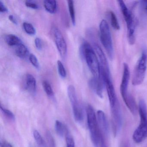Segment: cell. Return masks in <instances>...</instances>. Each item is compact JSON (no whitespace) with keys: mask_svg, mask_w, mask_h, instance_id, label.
Segmentation results:
<instances>
[{"mask_svg":"<svg viewBox=\"0 0 147 147\" xmlns=\"http://www.w3.org/2000/svg\"><path fill=\"white\" fill-rule=\"evenodd\" d=\"M86 114L88 125L93 144L95 147H100L105 142V140L100 129L94 109L91 105H88L87 107Z\"/></svg>","mask_w":147,"mask_h":147,"instance_id":"6da1fadb","label":"cell"},{"mask_svg":"<svg viewBox=\"0 0 147 147\" xmlns=\"http://www.w3.org/2000/svg\"><path fill=\"white\" fill-rule=\"evenodd\" d=\"M80 55L85 60L93 77H100V65L95 51L86 41L83 42L80 49Z\"/></svg>","mask_w":147,"mask_h":147,"instance_id":"7a4b0ae2","label":"cell"},{"mask_svg":"<svg viewBox=\"0 0 147 147\" xmlns=\"http://www.w3.org/2000/svg\"><path fill=\"white\" fill-rule=\"evenodd\" d=\"M138 113L140 118V123L132 135L133 141L136 143H141L147 138V110L144 100H139Z\"/></svg>","mask_w":147,"mask_h":147,"instance_id":"3957f363","label":"cell"},{"mask_svg":"<svg viewBox=\"0 0 147 147\" xmlns=\"http://www.w3.org/2000/svg\"><path fill=\"white\" fill-rule=\"evenodd\" d=\"M122 14L126 23L127 28V37L128 42L131 45H134L136 41L135 30L136 21L135 17L131 11L128 9L123 1H118Z\"/></svg>","mask_w":147,"mask_h":147,"instance_id":"277c9868","label":"cell"},{"mask_svg":"<svg viewBox=\"0 0 147 147\" xmlns=\"http://www.w3.org/2000/svg\"><path fill=\"white\" fill-rule=\"evenodd\" d=\"M147 68V49L144 48L134 68L132 78L133 86L141 85L144 80Z\"/></svg>","mask_w":147,"mask_h":147,"instance_id":"5b68a950","label":"cell"},{"mask_svg":"<svg viewBox=\"0 0 147 147\" xmlns=\"http://www.w3.org/2000/svg\"><path fill=\"white\" fill-rule=\"evenodd\" d=\"M100 39L101 43L106 51L110 60L114 57V50L111 31L107 21L105 20H101L99 25Z\"/></svg>","mask_w":147,"mask_h":147,"instance_id":"8992f818","label":"cell"},{"mask_svg":"<svg viewBox=\"0 0 147 147\" xmlns=\"http://www.w3.org/2000/svg\"><path fill=\"white\" fill-rule=\"evenodd\" d=\"M130 78V72L129 66L126 63L123 64V71L120 86V93L126 106L132 101L133 97L128 92V85Z\"/></svg>","mask_w":147,"mask_h":147,"instance_id":"52a82bcc","label":"cell"},{"mask_svg":"<svg viewBox=\"0 0 147 147\" xmlns=\"http://www.w3.org/2000/svg\"><path fill=\"white\" fill-rule=\"evenodd\" d=\"M52 32L57 50L61 56L64 58L67 52V46L66 40L62 33L57 27L53 28Z\"/></svg>","mask_w":147,"mask_h":147,"instance_id":"ba28073f","label":"cell"},{"mask_svg":"<svg viewBox=\"0 0 147 147\" xmlns=\"http://www.w3.org/2000/svg\"><path fill=\"white\" fill-rule=\"evenodd\" d=\"M93 46L94 50L98 57L100 65V73L111 76L108 61L104 52L98 44L94 43Z\"/></svg>","mask_w":147,"mask_h":147,"instance_id":"9c48e42d","label":"cell"},{"mask_svg":"<svg viewBox=\"0 0 147 147\" xmlns=\"http://www.w3.org/2000/svg\"><path fill=\"white\" fill-rule=\"evenodd\" d=\"M97 117L98 123L102 135L105 138H108L109 134V124L105 113L100 110L98 111Z\"/></svg>","mask_w":147,"mask_h":147,"instance_id":"30bf717a","label":"cell"},{"mask_svg":"<svg viewBox=\"0 0 147 147\" xmlns=\"http://www.w3.org/2000/svg\"><path fill=\"white\" fill-rule=\"evenodd\" d=\"M104 84V81L100 77V78L93 77L89 80L88 82V85L90 88L100 98H102L103 97Z\"/></svg>","mask_w":147,"mask_h":147,"instance_id":"8fae6325","label":"cell"},{"mask_svg":"<svg viewBox=\"0 0 147 147\" xmlns=\"http://www.w3.org/2000/svg\"><path fill=\"white\" fill-rule=\"evenodd\" d=\"M25 86L26 89L32 93L36 90V81L35 77L30 74H27L26 76Z\"/></svg>","mask_w":147,"mask_h":147,"instance_id":"7c38bea8","label":"cell"},{"mask_svg":"<svg viewBox=\"0 0 147 147\" xmlns=\"http://www.w3.org/2000/svg\"><path fill=\"white\" fill-rule=\"evenodd\" d=\"M67 94L72 107L79 105L75 88L73 85H69L68 86Z\"/></svg>","mask_w":147,"mask_h":147,"instance_id":"4fadbf2b","label":"cell"},{"mask_svg":"<svg viewBox=\"0 0 147 147\" xmlns=\"http://www.w3.org/2000/svg\"><path fill=\"white\" fill-rule=\"evenodd\" d=\"M5 40L6 43L10 46H17L22 43L21 39L13 34H8L5 36Z\"/></svg>","mask_w":147,"mask_h":147,"instance_id":"5bb4252c","label":"cell"},{"mask_svg":"<svg viewBox=\"0 0 147 147\" xmlns=\"http://www.w3.org/2000/svg\"><path fill=\"white\" fill-rule=\"evenodd\" d=\"M15 53L17 56L20 58H26L29 55V51L26 46L23 43L16 46Z\"/></svg>","mask_w":147,"mask_h":147,"instance_id":"9a60e30c","label":"cell"},{"mask_svg":"<svg viewBox=\"0 0 147 147\" xmlns=\"http://www.w3.org/2000/svg\"><path fill=\"white\" fill-rule=\"evenodd\" d=\"M44 6L47 11L51 14L56 13L57 10V2L55 0H46L44 1Z\"/></svg>","mask_w":147,"mask_h":147,"instance_id":"2e32d148","label":"cell"},{"mask_svg":"<svg viewBox=\"0 0 147 147\" xmlns=\"http://www.w3.org/2000/svg\"><path fill=\"white\" fill-rule=\"evenodd\" d=\"M55 129L58 136L63 137L69 134L67 127L59 120H56L55 123Z\"/></svg>","mask_w":147,"mask_h":147,"instance_id":"e0dca14e","label":"cell"},{"mask_svg":"<svg viewBox=\"0 0 147 147\" xmlns=\"http://www.w3.org/2000/svg\"><path fill=\"white\" fill-rule=\"evenodd\" d=\"M72 108L75 119L77 122H81L83 120L84 117L82 108L80 106V105L75 107H72Z\"/></svg>","mask_w":147,"mask_h":147,"instance_id":"ac0fdd59","label":"cell"},{"mask_svg":"<svg viewBox=\"0 0 147 147\" xmlns=\"http://www.w3.org/2000/svg\"><path fill=\"white\" fill-rule=\"evenodd\" d=\"M109 17H110V22H111V25L112 27L115 30H119L120 29V26L119 23L118 21L117 16L115 13L110 11L109 13Z\"/></svg>","mask_w":147,"mask_h":147,"instance_id":"d6986e66","label":"cell"},{"mask_svg":"<svg viewBox=\"0 0 147 147\" xmlns=\"http://www.w3.org/2000/svg\"><path fill=\"white\" fill-rule=\"evenodd\" d=\"M67 2L69 11L71 21H72L73 24L75 26L76 24V16L74 1L71 0H69V1H68Z\"/></svg>","mask_w":147,"mask_h":147,"instance_id":"ffe728a7","label":"cell"},{"mask_svg":"<svg viewBox=\"0 0 147 147\" xmlns=\"http://www.w3.org/2000/svg\"><path fill=\"white\" fill-rule=\"evenodd\" d=\"M42 86L45 92L48 96L51 97L54 96V91L51 87V85L48 81H43Z\"/></svg>","mask_w":147,"mask_h":147,"instance_id":"44dd1931","label":"cell"},{"mask_svg":"<svg viewBox=\"0 0 147 147\" xmlns=\"http://www.w3.org/2000/svg\"><path fill=\"white\" fill-rule=\"evenodd\" d=\"M23 28L27 34L31 36L36 34V29L32 24L27 22H24L23 24Z\"/></svg>","mask_w":147,"mask_h":147,"instance_id":"7402d4cb","label":"cell"},{"mask_svg":"<svg viewBox=\"0 0 147 147\" xmlns=\"http://www.w3.org/2000/svg\"><path fill=\"white\" fill-rule=\"evenodd\" d=\"M57 65L58 73L60 76L63 79H64L67 76V72L63 64L61 61L58 60L57 61Z\"/></svg>","mask_w":147,"mask_h":147,"instance_id":"603a6c76","label":"cell"},{"mask_svg":"<svg viewBox=\"0 0 147 147\" xmlns=\"http://www.w3.org/2000/svg\"><path fill=\"white\" fill-rule=\"evenodd\" d=\"M33 136L37 143L40 146H42L44 145V141L39 132L36 130H35L33 131Z\"/></svg>","mask_w":147,"mask_h":147,"instance_id":"cb8c5ba5","label":"cell"},{"mask_svg":"<svg viewBox=\"0 0 147 147\" xmlns=\"http://www.w3.org/2000/svg\"><path fill=\"white\" fill-rule=\"evenodd\" d=\"M46 144L48 147H55V140L50 132L47 131L46 133Z\"/></svg>","mask_w":147,"mask_h":147,"instance_id":"d4e9b609","label":"cell"},{"mask_svg":"<svg viewBox=\"0 0 147 147\" xmlns=\"http://www.w3.org/2000/svg\"><path fill=\"white\" fill-rule=\"evenodd\" d=\"M29 60L32 65L37 69H39L40 65L36 57L34 54H31L29 55Z\"/></svg>","mask_w":147,"mask_h":147,"instance_id":"484cf974","label":"cell"},{"mask_svg":"<svg viewBox=\"0 0 147 147\" xmlns=\"http://www.w3.org/2000/svg\"><path fill=\"white\" fill-rule=\"evenodd\" d=\"M0 108H1V111L4 113V115H5L6 117L10 119L11 120H15V116L11 111L6 109L5 107H3L1 105Z\"/></svg>","mask_w":147,"mask_h":147,"instance_id":"4316f807","label":"cell"},{"mask_svg":"<svg viewBox=\"0 0 147 147\" xmlns=\"http://www.w3.org/2000/svg\"><path fill=\"white\" fill-rule=\"evenodd\" d=\"M66 141L67 143V147H75V142L73 138L67 134L66 136Z\"/></svg>","mask_w":147,"mask_h":147,"instance_id":"83f0119b","label":"cell"},{"mask_svg":"<svg viewBox=\"0 0 147 147\" xmlns=\"http://www.w3.org/2000/svg\"><path fill=\"white\" fill-rule=\"evenodd\" d=\"M25 5L27 7L33 9H38L39 8L38 5L32 1H26Z\"/></svg>","mask_w":147,"mask_h":147,"instance_id":"f1b7e54d","label":"cell"},{"mask_svg":"<svg viewBox=\"0 0 147 147\" xmlns=\"http://www.w3.org/2000/svg\"><path fill=\"white\" fill-rule=\"evenodd\" d=\"M35 46L38 50H41L42 48V42L40 38H36L35 40Z\"/></svg>","mask_w":147,"mask_h":147,"instance_id":"f546056e","label":"cell"},{"mask_svg":"<svg viewBox=\"0 0 147 147\" xmlns=\"http://www.w3.org/2000/svg\"><path fill=\"white\" fill-rule=\"evenodd\" d=\"M140 5L142 11L147 14V0L140 1Z\"/></svg>","mask_w":147,"mask_h":147,"instance_id":"4dcf8cb0","label":"cell"},{"mask_svg":"<svg viewBox=\"0 0 147 147\" xmlns=\"http://www.w3.org/2000/svg\"><path fill=\"white\" fill-rule=\"evenodd\" d=\"M8 11V9L5 5L4 3L2 1H0V12L1 13L7 12Z\"/></svg>","mask_w":147,"mask_h":147,"instance_id":"1f68e13d","label":"cell"},{"mask_svg":"<svg viewBox=\"0 0 147 147\" xmlns=\"http://www.w3.org/2000/svg\"><path fill=\"white\" fill-rule=\"evenodd\" d=\"M9 20L11 21V22H12L13 24L15 25L18 24V22H17V20L15 18V17L12 15H9Z\"/></svg>","mask_w":147,"mask_h":147,"instance_id":"d6a6232c","label":"cell"},{"mask_svg":"<svg viewBox=\"0 0 147 147\" xmlns=\"http://www.w3.org/2000/svg\"><path fill=\"white\" fill-rule=\"evenodd\" d=\"M4 143H5V147H13L12 145L9 143L7 142Z\"/></svg>","mask_w":147,"mask_h":147,"instance_id":"836d02e7","label":"cell"},{"mask_svg":"<svg viewBox=\"0 0 147 147\" xmlns=\"http://www.w3.org/2000/svg\"><path fill=\"white\" fill-rule=\"evenodd\" d=\"M0 147H5V143L1 142L0 144Z\"/></svg>","mask_w":147,"mask_h":147,"instance_id":"e575fe53","label":"cell"},{"mask_svg":"<svg viewBox=\"0 0 147 147\" xmlns=\"http://www.w3.org/2000/svg\"><path fill=\"white\" fill-rule=\"evenodd\" d=\"M107 147V145L106 143H104V144L101 145V147Z\"/></svg>","mask_w":147,"mask_h":147,"instance_id":"d590c367","label":"cell"}]
</instances>
